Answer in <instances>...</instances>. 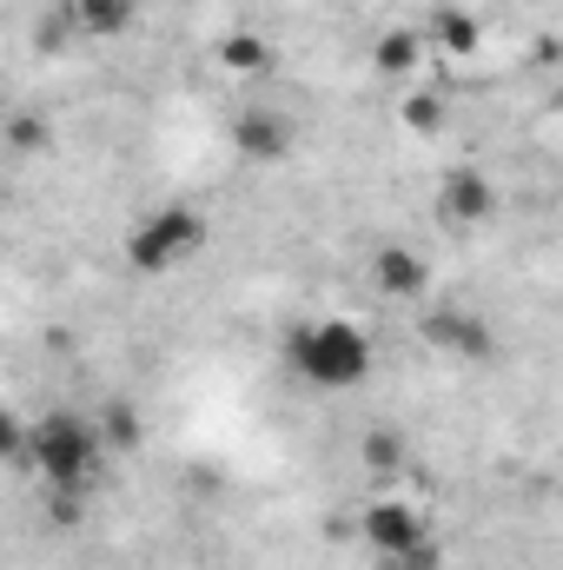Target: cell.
Masks as SVG:
<instances>
[{"label":"cell","instance_id":"1","mask_svg":"<svg viewBox=\"0 0 563 570\" xmlns=\"http://www.w3.org/2000/svg\"><path fill=\"white\" fill-rule=\"evenodd\" d=\"M285 358L312 392H358L372 379V338L352 318H298L285 332Z\"/></svg>","mask_w":563,"mask_h":570},{"label":"cell","instance_id":"2","mask_svg":"<svg viewBox=\"0 0 563 570\" xmlns=\"http://www.w3.org/2000/svg\"><path fill=\"white\" fill-rule=\"evenodd\" d=\"M213 246V219L199 213V206H186V199H166V206H152L134 219V233H127V266L140 273V279H166V273H179L186 259H199Z\"/></svg>","mask_w":563,"mask_h":570},{"label":"cell","instance_id":"3","mask_svg":"<svg viewBox=\"0 0 563 570\" xmlns=\"http://www.w3.org/2000/svg\"><path fill=\"white\" fill-rule=\"evenodd\" d=\"M100 458H107V431L93 425V419H80V412L33 419V458L27 464L40 471L47 491H87L93 471H100Z\"/></svg>","mask_w":563,"mask_h":570},{"label":"cell","instance_id":"4","mask_svg":"<svg viewBox=\"0 0 563 570\" xmlns=\"http://www.w3.org/2000/svg\"><path fill=\"white\" fill-rule=\"evenodd\" d=\"M497 206H504V193H497V179H491L484 166H451V173L437 179V199H431L437 226L457 233V239L484 233V226L497 219Z\"/></svg>","mask_w":563,"mask_h":570},{"label":"cell","instance_id":"5","mask_svg":"<svg viewBox=\"0 0 563 570\" xmlns=\"http://www.w3.org/2000/svg\"><path fill=\"white\" fill-rule=\"evenodd\" d=\"M418 338L431 352H444V358H464V365H477V358H491L497 352V332H491V318L484 312H471V305H431L418 325Z\"/></svg>","mask_w":563,"mask_h":570},{"label":"cell","instance_id":"6","mask_svg":"<svg viewBox=\"0 0 563 570\" xmlns=\"http://www.w3.org/2000/svg\"><path fill=\"white\" fill-rule=\"evenodd\" d=\"M358 538H365L372 558H398V551H412L418 538H431V524H424V511L412 498H372V504L358 511Z\"/></svg>","mask_w":563,"mask_h":570},{"label":"cell","instance_id":"7","mask_svg":"<svg viewBox=\"0 0 563 570\" xmlns=\"http://www.w3.org/2000/svg\"><path fill=\"white\" fill-rule=\"evenodd\" d=\"M298 146V127L285 107H239L233 114V153L253 159V166H285Z\"/></svg>","mask_w":563,"mask_h":570},{"label":"cell","instance_id":"8","mask_svg":"<svg viewBox=\"0 0 563 570\" xmlns=\"http://www.w3.org/2000/svg\"><path fill=\"white\" fill-rule=\"evenodd\" d=\"M365 279L378 298H392V305H412L431 292V259H424L418 246H398V239H385L372 259H365Z\"/></svg>","mask_w":563,"mask_h":570},{"label":"cell","instance_id":"9","mask_svg":"<svg viewBox=\"0 0 563 570\" xmlns=\"http://www.w3.org/2000/svg\"><path fill=\"white\" fill-rule=\"evenodd\" d=\"M424 40H431V60L464 67V60H477V47H484V20H477L471 7H431Z\"/></svg>","mask_w":563,"mask_h":570},{"label":"cell","instance_id":"10","mask_svg":"<svg viewBox=\"0 0 563 570\" xmlns=\"http://www.w3.org/2000/svg\"><path fill=\"white\" fill-rule=\"evenodd\" d=\"M213 60H219V73H233V80H266V73H279V47H273L266 33H253V27L219 33V40H213Z\"/></svg>","mask_w":563,"mask_h":570},{"label":"cell","instance_id":"11","mask_svg":"<svg viewBox=\"0 0 563 570\" xmlns=\"http://www.w3.org/2000/svg\"><path fill=\"white\" fill-rule=\"evenodd\" d=\"M424 60H431L424 27H385V33L372 40V73H385V80H418Z\"/></svg>","mask_w":563,"mask_h":570},{"label":"cell","instance_id":"12","mask_svg":"<svg viewBox=\"0 0 563 570\" xmlns=\"http://www.w3.org/2000/svg\"><path fill=\"white\" fill-rule=\"evenodd\" d=\"M67 20L93 40H120V33H134L140 0H67Z\"/></svg>","mask_w":563,"mask_h":570},{"label":"cell","instance_id":"13","mask_svg":"<svg viewBox=\"0 0 563 570\" xmlns=\"http://www.w3.org/2000/svg\"><path fill=\"white\" fill-rule=\"evenodd\" d=\"M405 431H392V425H372L365 438H358V464L372 471V478H398L405 471Z\"/></svg>","mask_w":563,"mask_h":570},{"label":"cell","instance_id":"14","mask_svg":"<svg viewBox=\"0 0 563 570\" xmlns=\"http://www.w3.org/2000/svg\"><path fill=\"white\" fill-rule=\"evenodd\" d=\"M398 120H405L412 134H444V120H451V100H444L437 87H412V94L398 100Z\"/></svg>","mask_w":563,"mask_h":570},{"label":"cell","instance_id":"15","mask_svg":"<svg viewBox=\"0 0 563 570\" xmlns=\"http://www.w3.org/2000/svg\"><path fill=\"white\" fill-rule=\"evenodd\" d=\"M100 431H107V444H113V451H140V419H134L127 405H107Z\"/></svg>","mask_w":563,"mask_h":570},{"label":"cell","instance_id":"16","mask_svg":"<svg viewBox=\"0 0 563 570\" xmlns=\"http://www.w3.org/2000/svg\"><path fill=\"white\" fill-rule=\"evenodd\" d=\"M385 570H444V544H437V538H418L412 551L385 558Z\"/></svg>","mask_w":563,"mask_h":570},{"label":"cell","instance_id":"17","mask_svg":"<svg viewBox=\"0 0 563 570\" xmlns=\"http://www.w3.org/2000/svg\"><path fill=\"white\" fill-rule=\"evenodd\" d=\"M47 140V134H40V120H33V114H13V120H7V146H20V153H27V146H40Z\"/></svg>","mask_w":563,"mask_h":570}]
</instances>
